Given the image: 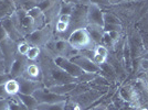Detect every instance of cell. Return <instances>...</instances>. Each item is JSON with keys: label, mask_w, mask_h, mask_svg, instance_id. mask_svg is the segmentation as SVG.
<instances>
[{"label": "cell", "mask_w": 148, "mask_h": 110, "mask_svg": "<svg viewBox=\"0 0 148 110\" xmlns=\"http://www.w3.org/2000/svg\"><path fill=\"white\" fill-rule=\"evenodd\" d=\"M7 110H10V109H9V108H8V109H7Z\"/></svg>", "instance_id": "48"}, {"label": "cell", "mask_w": 148, "mask_h": 110, "mask_svg": "<svg viewBox=\"0 0 148 110\" xmlns=\"http://www.w3.org/2000/svg\"><path fill=\"white\" fill-rule=\"evenodd\" d=\"M107 62L114 67V69H115V72H116V74H117V76H118L119 83H123L124 80L127 78V76H128V73H127L126 68H125V66H124V63L121 61H118L117 58L112 54V53L108 54Z\"/></svg>", "instance_id": "18"}, {"label": "cell", "mask_w": 148, "mask_h": 110, "mask_svg": "<svg viewBox=\"0 0 148 110\" xmlns=\"http://www.w3.org/2000/svg\"><path fill=\"white\" fill-rule=\"evenodd\" d=\"M19 98L21 99V101L25 105V107L29 110H37L39 103L36 98L32 95H23V94H19Z\"/></svg>", "instance_id": "25"}, {"label": "cell", "mask_w": 148, "mask_h": 110, "mask_svg": "<svg viewBox=\"0 0 148 110\" xmlns=\"http://www.w3.org/2000/svg\"><path fill=\"white\" fill-rule=\"evenodd\" d=\"M41 52H42L41 48H39V46H32L31 45L30 50L28 51L25 57L30 62H37L39 60V57H40V55H41Z\"/></svg>", "instance_id": "28"}, {"label": "cell", "mask_w": 148, "mask_h": 110, "mask_svg": "<svg viewBox=\"0 0 148 110\" xmlns=\"http://www.w3.org/2000/svg\"><path fill=\"white\" fill-rule=\"evenodd\" d=\"M0 23L2 25V28L5 29V31H6L7 35L10 37L11 40H13L14 42L18 43V42H20V41H22V40H25V37H23V35L20 33V31L17 29V26L13 23L11 17H7V18H5L3 20H1Z\"/></svg>", "instance_id": "14"}, {"label": "cell", "mask_w": 148, "mask_h": 110, "mask_svg": "<svg viewBox=\"0 0 148 110\" xmlns=\"http://www.w3.org/2000/svg\"><path fill=\"white\" fill-rule=\"evenodd\" d=\"M80 5H83V6H86L88 7L91 5V0H79Z\"/></svg>", "instance_id": "44"}, {"label": "cell", "mask_w": 148, "mask_h": 110, "mask_svg": "<svg viewBox=\"0 0 148 110\" xmlns=\"http://www.w3.org/2000/svg\"><path fill=\"white\" fill-rule=\"evenodd\" d=\"M105 94L101 92H97L95 89H88L86 92H84L83 94H80L77 96H73V97H68L69 99L75 101L76 104H79L81 106V108L83 110H86L87 108H90L91 106L95 104L96 101H99L101 98L104 96Z\"/></svg>", "instance_id": "5"}, {"label": "cell", "mask_w": 148, "mask_h": 110, "mask_svg": "<svg viewBox=\"0 0 148 110\" xmlns=\"http://www.w3.org/2000/svg\"><path fill=\"white\" fill-rule=\"evenodd\" d=\"M103 19H104V24H122L121 19L111 11L108 12L103 10Z\"/></svg>", "instance_id": "26"}, {"label": "cell", "mask_w": 148, "mask_h": 110, "mask_svg": "<svg viewBox=\"0 0 148 110\" xmlns=\"http://www.w3.org/2000/svg\"><path fill=\"white\" fill-rule=\"evenodd\" d=\"M0 1H1V0H0Z\"/></svg>", "instance_id": "49"}, {"label": "cell", "mask_w": 148, "mask_h": 110, "mask_svg": "<svg viewBox=\"0 0 148 110\" xmlns=\"http://www.w3.org/2000/svg\"><path fill=\"white\" fill-rule=\"evenodd\" d=\"M87 25V7L83 5H75L73 12L71 14V23H70V32L86 28ZM71 34V33H70Z\"/></svg>", "instance_id": "6"}, {"label": "cell", "mask_w": 148, "mask_h": 110, "mask_svg": "<svg viewBox=\"0 0 148 110\" xmlns=\"http://www.w3.org/2000/svg\"><path fill=\"white\" fill-rule=\"evenodd\" d=\"M87 24H95L104 26L103 19V9L95 5H90L87 7Z\"/></svg>", "instance_id": "15"}, {"label": "cell", "mask_w": 148, "mask_h": 110, "mask_svg": "<svg viewBox=\"0 0 148 110\" xmlns=\"http://www.w3.org/2000/svg\"><path fill=\"white\" fill-rule=\"evenodd\" d=\"M42 52L38 60L42 69V83L45 88L51 86L60 85V84H68V83H76V79L73 76L69 75L65 71H63L59 65L54 62L53 55L50 53L45 48H41Z\"/></svg>", "instance_id": "1"}, {"label": "cell", "mask_w": 148, "mask_h": 110, "mask_svg": "<svg viewBox=\"0 0 148 110\" xmlns=\"http://www.w3.org/2000/svg\"><path fill=\"white\" fill-rule=\"evenodd\" d=\"M69 43L71 46L76 51H83V50H94L95 43L92 40L86 28L76 29L71 32L68 37Z\"/></svg>", "instance_id": "3"}, {"label": "cell", "mask_w": 148, "mask_h": 110, "mask_svg": "<svg viewBox=\"0 0 148 110\" xmlns=\"http://www.w3.org/2000/svg\"><path fill=\"white\" fill-rule=\"evenodd\" d=\"M111 6H117V5H121V3H124L125 0H108Z\"/></svg>", "instance_id": "43"}, {"label": "cell", "mask_w": 148, "mask_h": 110, "mask_svg": "<svg viewBox=\"0 0 148 110\" xmlns=\"http://www.w3.org/2000/svg\"><path fill=\"white\" fill-rule=\"evenodd\" d=\"M139 72L144 73V72H148V58H139Z\"/></svg>", "instance_id": "35"}, {"label": "cell", "mask_w": 148, "mask_h": 110, "mask_svg": "<svg viewBox=\"0 0 148 110\" xmlns=\"http://www.w3.org/2000/svg\"><path fill=\"white\" fill-rule=\"evenodd\" d=\"M27 13L34 20V22H36V24H37L38 30L41 29V28H43L44 25L47 24L45 16H44L43 11L41 10L40 7H34V8H32L30 10H28Z\"/></svg>", "instance_id": "20"}, {"label": "cell", "mask_w": 148, "mask_h": 110, "mask_svg": "<svg viewBox=\"0 0 148 110\" xmlns=\"http://www.w3.org/2000/svg\"><path fill=\"white\" fill-rule=\"evenodd\" d=\"M17 79L20 84V94H23V95H32L34 92L44 87V84L42 81L28 79L23 76L19 77Z\"/></svg>", "instance_id": "13"}, {"label": "cell", "mask_w": 148, "mask_h": 110, "mask_svg": "<svg viewBox=\"0 0 148 110\" xmlns=\"http://www.w3.org/2000/svg\"><path fill=\"white\" fill-rule=\"evenodd\" d=\"M86 30L88 31L90 35L92 37L95 44H102L103 37H104V26H99L95 24H87Z\"/></svg>", "instance_id": "22"}, {"label": "cell", "mask_w": 148, "mask_h": 110, "mask_svg": "<svg viewBox=\"0 0 148 110\" xmlns=\"http://www.w3.org/2000/svg\"><path fill=\"white\" fill-rule=\"evenodd\" d=\"M65 101H60V103H54V104H39L37 110H64L65 107Z\"/></svg>", "instance_id": "27"}, {"label": "cell", "mask_w": 148, "mask_h": 110, "mask_svg": "<svg viewBox=\"0 0 148 110\" xmlns=\"http://www.w3.org/2000/svg\"><path fill=\"white\" fill-rule=\"evenodd\" d=\"M97 76L96 73H88V72H83L79 77H76V84L80 83H91L95 77Z\"/></svg>", "instance_id": "29"}, {"label": "cell", "mask_w": 148, "mask_h": 110, "mask_svg": "<svg viewBox=\"0 0 148 110\" xmlns=\"http://www.w3.org/2000/svg\"><path fill=\"white\" fill-rule=\"evenodd\" d=\"M73 3H70V2H64V1H61V8H60V16L61 14H65V16H71L72 12H73L74 9Z\"/></svg>", "instance_id": "30"}, {"label": "cell", "mask_w": 148, "mask_h": 110, "mask_svg": "<svg viewBox=\"0 0 148 110\" xmlns=\"http://www.w3.org/2000/svg\"><path fill=\"white\" fill-rule=\"evenodd\" d=\"M10 78H12V77L10 76V74H9V73L0 74V86H1V85H5L7 81L10 79Z\"/></svg>", "instance_id": "36"}, {"label": "cell", "mask_w": 148, "mask_h": 110, "mask_svg": "<svg viewBox=\"0 0 148 110\" xmlns=\"http://www.w3.org/2000/svg\"><path fill=\"white\" fill-rule=\"evenodd\" d=\"M0 57H2V53H1V50H0Z\"/></svg>", "instance_id": "47"}, {"label": "cell", "mask_w": 148, "mask_h": 110, "mask_svg": "<svg viewBox=\"0 0 148 110\" xmlns=\"http://www.w3.org/2000/svg\"><path fill=\"white\" fill-rule=\"evenodd\" d=\"M9 108V99L0 98V110H7Z\"/></svg>", "instance_id": "37"}, {"label": "cell", "mask_w": 148, "mask_h": 110, "mask_svg": "<svg viewBox=\"0 0 148 110\" xmlns=\"http://www.w3.org/2000/svg\"><path fill=\"white\" fill-rule=\"evenodd\" d=\"M64 110H83V109L81 108V106L79 104H76L75 101H73V100H71V99L68 98V100L65 103Z\"/></svg>", "instance_id": "34"}, {"label": "cell", "mask_w": 148, "mask_h": 110, "mask_svg": "<svg viewBox=\"0 0 148 110\" xmlns=\"http://www.w3.org/2000/svg\"><path fill=\"white\" fill-rule=\"evenodd\" d=\"M23 77L31 80H37V81H42L43 75H42V69L40 64L37 62H29L28 66L25 68V73L22 75Z\"/></svg>", "instance_id": "17"}, {"label": "cell", "mask_w": 148, "mask_h": 110, "mask_svg": "<svg viewBox=\"0 0 148 110\" xmlns=\"http://www.w3.org/2000/svg\"><path fill=\"white\" fill-rule=\"evenodd\" d=\"M94 53L101 55V56H103L105 58H107L108 54H110V51L106 49L103 44H96L95 48H94Z\"/></svg>", "instance_id": "32"}, {"label": "cell", "mask_w": 148, "mask_h": 110, "mask_svg": "<svg viewBox=\"0 0 148 110\" xmlns=\"http://www.w3.org/2000/svg\"><path fill=\"white\" fill-rule=\"evenodd\" d=\"M32 96L37 99L39 104H54V103L68 100L66 96H61V95H56L54 92H51L45 87L34 92L32 94Z\"/></svg>", "instance_id": "8"}, {"label": "cell", "mask_w": 148, "mask_h": 110, "mask_svg": "<svg viewBox=\"0 0 148 110\" xmlns=\"http://www.w3.org/2000/svg\"><path fill=\"white\" fill-rule=\"evenodd\" d=\"M54 62L56 63V65H59L63 71H65L69 75L73 76L74 78L79 77L81 74L83 73V71L76 64H74L73 62L71 61V60H69V58H66V57L56 56L54 57Z\"/></svg>", "instance_id": "10"}, {"label": "cell", "mask_w": 148, "mask_h": 110, "mask_svg": "<svg viewBox=\"0 0 148 110\" xmlns=\"http://www.w3.org/2000/svg\"><path fill=\"white\" fill-rule=\"evenodd\" d=\"M71 61L73 62L74 64H76L83 72L99 74V72L101 71V67H99V65H96L92 60L87 58V57L83 56V55H80L79 53H77L76 56H74L73 58H71Z\"/></svg>", "instance_id": "12"}, {"label": "cell", "mask_w": 148, "mask_h": 110, "mask_svg": "<svg viewBox=\"0 0 148 110\" xmlns=\"http://www.w3.org/2000/svg\"><path fill=\"white\" fill-rule=\"evenodd\" d=\"M118 110H138V109H137L136 107H134V106L130 105V104H125L123 107H121Z\"/></svg>", "instance_id": "42"}, {"label": "cell", "mask_w": 148, "mask_h": 110, "mask_svg": "<svg viewBox=\"0 0 148 110\" xmlns=\"http://www.w3.org/2000/svg\"><path fill=\"white\" fill-rule=\"evenodd\" d=\"M75 87H76V83H68V84H60V85L51 86L48 89L51 92H54L56 95L69 97V95L73 92Z\"/></svg>", "instance_id": "21"}, {"label": "cell", "mask_w": 148, "mask_h": 110, "mask_svg": "<svg viewBox=\"0 0 148 110\" xmlns=\"http://www.w3.org/2000/svg\"><path fill=\"white\" fill-rule=\"evenodd\" d=\"M0 98H3V99H9V95L8 92H6V88H5V85L0 86Z\"/></svg>", "instance_id": "38"}, {"label": "cell", "mask_w": 148, "mask_h": 110, "mask_svg": "<svg viewBox=\"0 0 148 110\" xmlns=\"http://www.w3.org/2000/svg\"><path fill=\"white\" fill-rule=\"evenodd\" d=\"M29 60L25 57V55H20L17 53V56L13 61L12 65H11V68L9 71V74L12 78H19L21 77L23 73H25V68L29 64Z\"/></svg>", "instance_id": "11"}, {"label": "cell", "mask_w": 148, "mask_h": 110, "mask_svg": "<svg viewBox=\"0 0 148 110\" xmlns=\"http://www.w3.org/2000/svg\"><path fill=\"white\" fill-rule=\"evenodd\" d=\"M61 1H64V2H70V3H73V5H80L79 0H61Z\"/></svg>", "instance_id": "45"}, {"label": "cell", "mask_w": 148, "mask_h": 110, "mask_svg": "<svg viewBox=\"0 0 148 110\" xmlns=\"http://www.w3.org/2000/svg\"><path fill=\"white\" fill-rule=\"evenodd\" d=\"M99 67H101V71L99 72V75L103 76L111 85L115 86V85L121 84V83H119V79H118L117 74L115 72V69H114V67L112 66L108 62L106 61L104 64H102Z\"/></svg>", "instance_id": "16"}, {"label": "cell", "mask_w": 148, "mask_h": 110, "mask_svg": "<svg viewBox=\"0 0 148 110\" xmlns=\"http://www.w3.org/2000/svg\"><path fill=\"white\" fill-rule=\"evenodd\" d=\"M44 48L53 55V57L63 56V57H66L69 60H71V58H73L74 56H76L77 53H79V51L74 50L71 46V44L69 43L68 40L58 39V37H54L53 40H51L48 43V45L44 46Z\"/></svg>", "instance_id": "4"}, {"label": "cell", "mask_w": 148, "mask_h": 110, "mask_svg": "<svg viewBox=\"0 0 148 110\" xmlns=\"http://www.w3.org/2000/svg\"><path fill=\"white\" fill-rule=\"evenodd\" d=\"M56 37L54 33V24H45L43 28L36 30L30 34L25 37V41L32 46H39V48H44L48 45V43Z\"/></svg>", "instance_id": "2"}, {"label": "cell", "mask_w": 148, "mask_h": 110, "mask_svg": "<svg viewBox=\"0 0 148 110\" xmlns=\"http://www.w3.org/2000/svg\"><path fill=\"white\" fill-rule=\"evenodd\" d=\"M31 45L29 43L27 42L25 40H22V41H20V42L17 43V53L20 55H27L28 53V51L30 50Z\"/></svg>", "instance_id": "31"}, {"label": "cell", "mask_w": 148, "mask_h": 110, "mask_svg": "<svg viewBox=\"0 0 148 110\" xmlns=\"http://www.w3.org/2000/svg\"><path fill=\"white\" fill-rule=\"evenodd\" d=\"M118 94L119 96L122 97L124 101L126 104H130L132 106L136 107L137 109L140 108V103H139V99H138V95L136 92L135 86L133 85V83H125L118 87Z\"/></svg>", "instance_id": "7"}, {"label": "cell", "mask_w": 148, "mask_h": 110, "mask_svg": "<svg viewBox=\"0 0 148 110\" xmlns=\"http://www.w3.org/2000/svg\"><path fill=\"white\" fill-rule=\"evenodd\" d=\"M17 11V6L14 0H1L0 1V21L7 17H10Z\"/></svg>", "instance_id": "19"}, {"label": "cell", "mask_w": 148, "mask_h": 110, "mask_svg": "<svg viewBox=\"0 0 148 110\" xmlns=\"http://www.w3.org/2000/svg\"><path fill=\"white\" fill-rule=\"evenodd\" d=\"M8 37V35H7L6 31H5V29L2 28V25H1V23H0V42H2L5 39H7Z\"/></svg>", "instance_id": "40"}, {"label": "cell", "mask_w": 148, "mask_h": 110, "mask_svg": "<svg viewBox=\"0 0 148 110\" xmlns=\"http://www.w3.org/2000/svg\"><path fill=\"white\" fill-rule=\"evenodd\" d=\"M136 78H137V79L143 80L144 83H146V84L148 85V72H144V73H142L140 75H138Z\"/></svg>", "instance_id": "39"}, {"label": "cell", "mask_w": 148, "mask_h": 110, "mask_svg": "<svg viewBox=\"0 0 148 110\" xmlns=\"http://www.w3.org/2000/svg\"><path fill=\"white\" fill-rule=\"evenodd\" d=\"M44 1L45 0H14L17 9L25 10V11H28L34 7H39Z\"/></svg>", "instance_id": "23"}, {"label": "cell", "mask_w": 148, "mask_h": 110, "mask_svg": "<svg viewBox=\"0 0 148 110\" xmlns=\"http://www.w3.org/2000/svg\"><path fill=\"white\" fill-rule=\"evenodd\" d=\"M70 23H71V16H65V14L59 16V18L56 19V23H54L56 37L68 40L69 35L71 33L70 32Z\"/></svg>", "instance_id": "9"}, {"label": "cell", "mask_w": 148, "mask_h": 110, "mask_svg": "<svg viewBox=\"0 0 148 110\" xmlns=\"http://www.w3.org/2000/svg\"><path fill=\"white\" fill-rule=\"evenodd\" d=\"M6 92H8L9 97H13L20 94V84L17 78H10V79L5 84Z\"/></svg>", "instance_id": "24"}, {"label": "cell", "mask_w": 148, "mask_h": 110, "mask_svg": "<svg viewBox=\"0 0 148 110\" xmlns=\"http://www.w3.org/2000/svg\"><path fill=\"white\" fill-rule=\"evenodd\" d=\"M138 1H143V0H125V2H138Z\"/></svg>", "instance_id": "46"}, {"label": "cell", "mask_w": 148, "mask_h": 110, "mask_svg": "<svg viewBox=\"0 0 148 110\" xmlns=\"http://www.w3.org/2000/svg\"><path fill=\"white\" fill-rule=\"evenodd\" d=\"M91 5H95L103 10H106L111 7V3L108 0H91Z\"/></svg>", "instance_id": "33"}, {"label": "cell", "mask_w": 148, "mask_h": 110, "mask_svg": "<svg viewBox=\"0 0 148 110\" xmlns=\"http://www.w3.org/2000/svg\"><path fill=\"white\" fill-rule=\"evenodd\" d=\"M7 73L6 65H5V61H3V57H0V74Z\"/></svg>", "instance_id": "41"}]
</instances>
